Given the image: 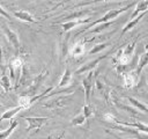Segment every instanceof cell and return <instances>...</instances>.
<instances>
[{
    "mask_svg": "<svg viewBox=\"0 0 148 139\" xmlns=\"http://www.w3.org/2000/svg\"><path fill=\"white\" fill-rule=\"evenodd\" d=\"M47 74H49V72L47 71H43V72H40L30 83H29V86L27 87V89L23 92V94L22 95H27V96H30V97H32V96H35L36 94H37V92L39 90V88H40V86L43 85V82H44V80H45V78L47 76Z\"/></svg>",
    "mask_w": 148,
    "mask_h": 139,
    "instance_id": "cell-3",
    "label": "cell"
},
{
    "mask_svg": "<svg viewBox=\"0 0 148 139\" xmlns=\"http://www.w3.org/2000/svg\"><path fill=\"white\" fill-rule=\"evenodd\" d=\"M102 1H112V0H90V1H84V2H80L77 5H75L74 7H83V6H88V5H92L96 2H102Z\"/></svg>",
    "mask_w": 148,
    "mask_h": 139,
    "instance_id": "cell-27",
    "label": "cell"
},
{
    "mask_svg": "<svg viewBox=\"0 0 148 139\" xmlns=\"http://www.w3.org/2000/svg\"><path fill=\"white\" fill-rule=\"evenodd\" d=\"M86 42L87 41H77L75 42L69 49H68V53L73 57H77V56H81L86 51Z\"/></svg>",
    "mask_w": 148,
    "mask_h": 139,
    "instance_id": "cell-12",
    "label": "cell"
},
{
    "mask_svg": "<svg viewBox=\"0 0 148 139\" xmlns=\"http://www.w3.org/2000/svg\"><path fill=\"white\" fill-rule=\"evenodd\" d=\"M90 13L89 9H82V10H79V12H75V13H72L71 15H68L66 19V21H71V20H77V19H83V16L88 15Z\"/></svg>",
    "mask_w": 148,
    "mask_h": 139,
    "instance_id": "cell-21",
    "label": "cell"
},
{
    "mask_svg": "<svg viewBox=\"0 0 148 139\" xmlns=\"http://www.w3.org/2000/svg\"><path fill=\"white\" fill-rule=\"evenodd\" d=\"M106 56H108V54L99 56L98 58H96V59H94V60H91V61H88L87 64H84V65H82L80 68H77V70L75 71V74H82V73H86V72H89V71L95 70V68L97 67V65L99 64V61H102L103 59H105Z\"/></svg>",
    "mask_w": 148,
    "mask_h": 139,
    "instance_id": "cell-9",
    "label": "cell"
},
{
    "mask_svg": "<svg viewBox=\"0 0 148 139\" xmlns=\"http://www.w3.org/2000/svg\"><path fill=\"white\" fill-rule=\"evenodd\" d=\"M2 30L5 32V36L9 41V43L13 45L15 52H17L20 50V38H18V35L14 30H12L8 25H6V24H2Z\"/></svg>",
    "mask_w": 148,
    "mask_h": 139,
    "instance_id": "cell-8",
    "label": "cell"
},
{
    "mask_svg": "<svg viewBox=\"0 0 148 139\" xmlns=\"http://www.w3.org/2000/svg\"><path fill=\"white\" fill-rule=\"evenodd\" d=\"M13 15H14L16 19H18V20H21V21H24V22H29V23H35V22H36V20H35V17L32 16V14L29 13V12H27V10L14 12Z\"/></svg>",
    "mask_w": 148,
    "mask_h": 139,
    "instance_id": "cell-14",
    "label": "cell"
},
{
    "mask_svg": "<svg viewBox=\"0 0 148 139\" xmlns=\"http://www.w3.org/2000/svg\"><path fill=\"white\" fill-rule=\"evenodd\" d=\"M131 6H132V3H130V5H126L125 7H123V8H118V9H110V10H108L101 19H98V20H96V21H94V22H91L90 24H88L83 30H82V32H86L87 30H89V29H91V28H94L95 25H97V24H99V23H105V22H109V21H113L117 16H119L120 14H123V13H125L127 9H130L131 8Z\"/></svg>",
    "mask_w": 148,
    "mask_h": 139,
    "instance_id": "cell-1",
    "label": "cell"
},
{
    "mask_svg": "<svg viewBox=\"0 0 148 139\" xmlns=\"http://www.w3.org/2000/svg\"><path fill=\"white\" fill-rule=\"evenodd\" d=\"M0 83H1V86L3 87L5 92H8V90L12 88L10 79H9V76H8L7 74H5V73H2V76L0 78Z\"/></svg>",
    "mask_w": 148,
    "mask_h": 139,
    "instance_id": "cell-23",
    "label": "cell"
},
{
    "mask_svg": "<svg viewBox=\"0 0 148 139\" xmlns=\"http://www.w3.org/2000/svg\"><path fill=\"white\" fill-rule=\"evenodd\" d=\"M126 100H127V101H128V103H130V104H132L136 110L139 109L140 111H142V114H147L148 109H147V105H146V104L141 103L140 101H138V100H135L134 97H131V96H126Z\"/></svg>",
    "mask_w": 148,
    "mask_h": 139,
    "instance_id": "cell-18",
    "label": "cell"
},
{
    "mask_svg": "<svg viewBox=\"0 0 148 139\" xmlns=\"http://www.w3.org/2000/svg\"><path fill=\"white\" fill-rule=\"evenodd\" d=\"M22 66H23V60L20 57H14L9 63V71H10V75L14 78V81H15V83H14L15 89L18 88V81H20V76H21Z\"/></svg>",
    "mask_w": 148,
    "mask_h": 139,
    "instance_id": "cell-4",
    "label": "cell"
},
{
    "mask_svg": "<svg viewBox=\"0 0 148 139\" xmlns=\"http://www.w3.org/2000/svg\"><path fill=\"white\" fill-rule=\"evenodd\" d=\"M95 75V71H89L88 74L83 78L82 80V87H83V92H84V101L86 104H89V98L91 95V89H92V79Z\"/></svg>",
    "mask_w": 148,
    "mask_h": 139,
    "instance_id": "cell-6",
    "label": "cell"
},
{
    "mask_svg": "<svg viewBox=\"0 0 148 139\" xmlns=\"http://www.w3.org/2000/svg\"><path fill=\"white\" fill-rule=\"evenodd\" d=\"M64 136H65V132L61 131V132H59V133H53V134L49 136L46 139H62Z\"/></svg>",
    "mask_w": 148,
    "mask_h": 139,
    "instance_id": "cell-28",
    "label": "cell"
},
{
    "mask_svg": "<svg viewBox=\"0 0 148 139\" xmlns=\"http://www.w3.org/2000/svg\"><path fill=\"white\" fill-rule=\"evenodd\" d=\"M91 20V17H86V19H77V20H71V21H66L64 23L60 24V27L65 30V31H69L73 28H76L77 25L81 24H86Z\"/></svg>",
    "mask_w": 148,
    "mask_h": 139,
    "instance_id": "cell-11",
    "label": "cell"
},
{
    "mask_svg": "<svg viewBox=\"0 0 148 139\" xmlns=\"http://www.w3.org/2000/svg\"><path fill=\"white\" fill-rule=\"evenodd\" d=\"M106 46H109L108 43H99V44H96V45H94V46L88 51V53H89V54H95V53H97V52L104 50Z\"/></svg>",
    "mask_w": 148,
    "mask_h": 139,
    "instance_id": "cell-25",
    "label": "cell"
},
{
    "mask_svg": "<svg viewBox=\"0 0 148 139\" xmlns=\"http://www.w3.org/2000/svg\"><path fill=\"white\" fill-rule=\"evenodd\" d=\"M86 117H84V115L82 114V111L80 112V114H77L72 120H71V125L72 126H76V125H83L84 124V122H86Z\"/></svg>",
    "mask_w": 148,
    "mask_h": 139,
    "instance_id": "cell-22",
    "label": "cell"
},
{
    "mask_svg": "<svg viewBox=\"0 0 148 139\" xmlns=\"http://www.w3.org/2000/svg\"><path fill=\"white\" fill-rule=\"evenodd\" d=\"M0 16L5 17V19H7V20H9V19H10V14H9V13H7V12H6V9H3V7H2V6H0Z\"/></svg>",
    "mask_w": 148,
    "mask_h": 139,
    "instance_id": "cell-29",
    "label": "cell"
},
{
    "mask_svg": "<svg viewBox=\"0 0 148 139\" xmlns=\"http://www.w3.org/2000/svg\"><path fill=\"white\" fill-rule=\"evenodd\" d=\"M18 105L23 107V109H27L31 105V97L27 95H21L18 97Z\"/></svg>",
    "mask_w": 148,
    "mask_h": 139,
    "instance_id": "cell-24",
    "label": "cell"
},
{
    "mask_svg": "<svg viewBox=\"0 0 148 139\" xmlns=\"http://www.w3.org/2000/svg\"><path fill=\"white\" fill-rule=\"evenodd\" d=\"M17 125H18V122L17 120H15V119L10 120L9 127L6 129V130H3V131H0V139H7L14 132V130L17 127Z\"/></svg>",
    "mask_w": 148,
    "mask_h": 139,
    "instance_id": "cell-17",
    "label": "cell"
},
{
    "mask_svg": "<svg viewBox=\"0 0 148 139\" xmlns=\"http://www.w3.org/2000/svg\"><path fill=\"white\" fill-rule=\"evenodd\" d=\"M123 78H124V86L126 88H133L134 86H136L139 83V76L136 75L135 71H128L126 73H123Z\"/></svg>",
    "mask_w": 148,
    "mask_h": 139,
    "instance_id": "cell-10",
    "label": "cell"
},
{
    "mask_svg": "<svg viewBox=\"0 0 148 139\" xmlns=\"http://www.w3.org/2000/svg\"><path fill=\"white\" fill-rule=\"evenodd\" d=\"M21 110H23V107L17 105V107H15V108H13V109H9V110L5 111V112L1 115V117H0V123H1L2 120H5V119H12V118H13L17 112H20Z\"/></svg>",
    "mask_w": 148,
    "mask_h": 139,
    "instance_id": "cell-16",
    "label": "cell"
},
{
    "mask_svg": "<svg viewBox=\"0 0 148 139\" xmlns=\"http://www.w3.org/2000/svg\"><path fill=\"white\" fill-rule=\"evenodd\" d=\"M74 92L72 93H67L66 95H61V96H58L56 97L53 101H50L45 104H43L45 108H50V109H56V108H62L65 107L66 104H68L69 102H72V95H73Z\"/></svg>",
    "mask_w": 148,
    "mask_h": 139,
    "instance_id": "cell-5",
    "label": "cell"
},
{
    "mask_svg": "<svg viewBox=\"0 0 148 139\" xmlns=\"http://www.w3.org/2000/svg\"><path fill=\"white\" fill-rule=\"evenodd\" d=\"M147 9H148V0L139 1V2L136 3V6H135V9H134L133 14L131 15V19H130V20H132V19H134V17L141 15V14H146Z\"/></svg>",
    "mask_w": 148,
    "mask_h": 139,
    "instance_id": "cell-13",
    "label": "cell"
},
{
    "mask_svg": "<svg viewBox=\"0 0 148 139\" xmlns=\"http://www.w3.org/2000/svg\"><path fill=\"white\" fill-rule=\"evenodd\" d=\"M1 94H2V93H1V90H0V95H1Z\"/></svg>",
    "mask_w": 148,
    "mask_h": 139,
    "instance_id": "cell-31",
    "label": "cell"
},
{
    "mask_svg": "<svg viewBox=\"0 0 148 139\" xmlns=\"http://www.w3.org/2000/svg\"><path fill=\"white\" fill-rule=\"evenodd\" d=\"M1 59H2V51H1V44H0V65H1Z\"/></svg>",
    "mask_w": 148,
    "mask_h": 139,
    "instance_id": "cell-30",
    "label": "cell"
},
{
    "mask_svg": "<svg viewBox=\"0 0 148 139\" xmlns=\"http://www.w3.org/2000/svg\"><path fill=\"white\" fill-rule=\"evenodd\" d=\"M72 81V72L69 71V68H66L59 83H58V88H62V87H67Z\"/></svg>",
    "mask_w": 148,
    "mask_h": 139,
    "instance_id": "cell-15",
    "label": "cell"
},
{
    "mask_svg": "<svg viewBox=\"0 0 148 139\" xmlns=\"http://www.w3.org/2000/svg\"><path fill=\"white\" fill-rule=\"evenodd\" d=\"M147 60H148V56H147V51H145V52L140 56L139 61H138V67H136V70H135V73H136V75H138L139 78H140V74H141L142 70H143L145 66L147 65Z\"/></svg>",
    "mask_w": 148,
    "mask_h": 139,
    "instance_id": "cell-20",
    "label": "cell"
},
{
    "mask_svg": "<svg viewBox=\"0 0 148 139\" xmlns=\"http://www.w3.org/2000/svg\"><path fill=\"white\" fill-rule=\"evenodd\" d=\"M82 114L84 115L86 118H89V117L92 116V114H94V109H92V107H91L90 104H84L83 108H82Z\"/></svg>",
    "mask_w": 148,
    "mask_h": 139,
    "instance_id": "cell-26",
    "label": "cell"
},
{
    "mask_svg": "<svg viewBox=\"0 0 148 139\" xmlns=\"http://www.w3.org/2000/svg\"><path fill=\"white\" fill-rule=\"evenodd\" d=\"M134 50H135V42H132L131 44L126 45L124 49H120L117 52V54L114 57V61H117L119 65L126 66L131 61V59L134 54Z\"/></svg>",
    "mask_w": 148,
    "mask_h": 139,
    "instance_id": "cell-2",
    "label": "cell"
},
{
    "mask_svg": "<svg viewBox=\"0 0 148 139\" xmlns=\"http://www.w3.org/2000/svg\"><path fill=\"white\" fill-rule=\"evenodd\" d=\"M143 15H145V14H141V15H139V16H136V17H134V19H132V20H130V21L125 24V27L123 28V30H121V36H124V35H125L127 31H130V30H131V29H132L136 23H139V22L141 21V19L143 17Z\"/></svg>",
    "mask_w": 148,
    "mask_h": 139,
    "instance_id": "cell-19",
    "label": "cell"
},
{
    "mask_svg": "<svg viewBox=\"0 0 148 139\" xmlns=\"http://www.w3.org/2000/svg\"><path fill=\"white\" fill-rule=\"evenodd\" d=\"M23 119L28 123V127H27L28 132H30L32 130L39 131L42 129V126L49 120L47 117H23Z\"/></svg>",
    "mask_w": 148,
    "mask_h": 139,
    "instance_id": "cell-7",
    "label": "cell"
}]
</instances>
